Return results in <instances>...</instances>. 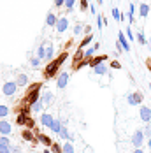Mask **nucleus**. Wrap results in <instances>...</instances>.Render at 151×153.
Here are the masks:
<instances>
[{"mask_svg": "<svg viewBox=\"0 0 151 153\" xmlns=\"http://www.w3.org/2000/svg\"><path fill=\"white\" fill-rule=\"evenodd\" d=\"M150 90H151V83H150Z\"/></svg>", "mask_w": 151, "mask_h": 153, "instance_id": "nucleus-55", "label": "nucleus"}, {"mask_svg": "<svg viewBox=\"0 0 151 153\" xmlns=\"http://www.w3.org/2000/svg\"><path fill=\"white\" fill-rule=\"evenodd\" d=\"M13 153H21V148L19 146H13Z\"/></svg>", "mask_w": 151, "mask_h": 153, "instance_id": "nucleus-48", "label": "nucleus"}, {"mask_svg": "<svg viewBox=\"0 0 151 153\" xmlns=\"http://www.w3.org/2000/svg\"><path fill=\"white\" fill-rule=\"evenodd\" d=\"M150 51H151V37H150Z\"/></svg>", "mask_w": 151, "mask_h": 153, "instance_id": "nucleus-54", "label": "nucleus"}, {"mask_svg": "<svg viewBox=\"0 0 151 153\" xmlns=\"http://www.w3.org/2000/svg\"><path fill=\"white\" fill-rule=\"evenodd\" d=\"M102 25H104V18H100V16H98V18H97V27H98V28H102Z\"/></svg>", "mask_w": 151, "mask_h": 153, "instance_id": "nucleus-44", "label": "nucleus"}, {"mask_svg": "<svg viewBox=\"0 0 151 153\" xmlns=\"http://www.w3.org/2000/svg\"><path fill=\"white\" fill-rule=\"evenodd\" d=\"M27 127H28L30 130H35V122H33L32 118H28V122H27Z\"/></svg>", "mask_w": 151, "mask_h": 153, "instance_id": "nucleus-40", "label": "nucleus"}, {"mask_svg": "<svg viewBox=\"0 0 151 153\" xmlns=\"http://www.w3.org/2000/svg\"><path fill=\"white\" fill-rule=\"evenodd\" d=\"M69 25H70V23H69V19L63 16V18H58V21H56V27H55V28H56L58 33H63V32H67Z\"/></svg>", "mask_w": 151, "mask_h": 153, "instance_id": "nucleus-5", "label": "nucleus"}, {"mask_svg": "<svg viewBox=\"0 0 151 153\" xmlns=\"http://www.w3.org/2000/svg\"><path fill=\"white\" fill-rule=\"evenodd\" d=\"M0 144L11 146V139H9V136H0Z\"/></svg>", "mask_w": 151, "mask_h": 153, "instance_id": "nucleus-37", "label": "nucleus"}, {"mask_svg": "<svg viewBox=\"0 0 151 153\" xmlns=\"http://www.w3.org/2000/svg\"><path fill=\"white\" fill-rule=\"evenodd\" d=\"M91 30H93V28H91L90 25H84V28H83V32H84L86 35H91Z\"/></svg>", "mask_w": 151, "mask_h": 153, "instance_id": "nucleus-42", "label": "nucleus"}, {"mask_svg": "<svg viewBox=\"0 0 151 153\" xmlns=\"http://www.w3.org/2000/svg\"><path fill=\"white\" fill-rule=\"evenodd\" d=\"M144 132L142 130H135L134 132V136H132V144H134V148H141L142 146V143H144Z\"/></svg>", "mask_w": 151, "mask_h": 153, "instance_id": "nucleus-4", "label": "nucleus"}, {"mask_svg": "<svg viewBox=\"0 0 151 153\" xmlns=\"http://www.w3.org/2000/svg\"><path fill=\"white\" fill-rule=\"evenodd\" d=\"M118 41L121 42V46H123V49L125 51H130V44H128V39H127V35L123 33V32H118Z\"/></svg>", "mask_w": 151, "mask_h": 153, "instance_id": "nucleus-13", "label": "nucleus"}, {"mask_svg": "<svg viewBox=\"0 0 151 153\" xmlns=\"http://www.w3.org/2000/svg\"><path fill=\"white\" fill-rule=\"evenodd\" d=\"M58 136H60L63 141H70V137H72V136H70V132L67 130V127H65V125H63V128L60 130V134H58Z\"/></svg>", "mask_w": 151, "mask_h": 153, "instance_id": "nucleus-23", "label": "nucleus"}, {"mask_svg": "<svg viewBox=\"0 0 151 153\" xmlns=\"http://www.w3.org/2000/svg\"><path fill=\"white\" fill-rule=\"evenodd\" d=\"M32 113H41L42 111V107H44V104H42V100H39V102H35V104H32Z\"/></svg>", "mask_w": 151, "mask_h": 153, "instance_id": "nucleus-26", "label": "nucleus"}, {"mask_svg": "<svg viewBox=\"0 0 151 153\" xmlns=\"http://www.w3.org/2000/svg\"><path fill=\"white\" fill-rule=\"evenodd\" d=\"M37 58L39 60H46V44H41L37 48Z\"/></svg>", "mask_w": 151, "mask_h": 153, "instance_id": "nucleus-22", "label": "nucleus"}, {"mask_svg": "<svg viewBox=\"0 0 151 153\" xmlns=\"http://www.w3.org/2000/svg\"><path fill=\"white\" fill-rule=\"evenodd\" d=\"M111 13H113V18H114V21H118V23H120V21H121V13H120V9H118V7H114Z\"/></svg>", "mask_w": 151, "mask_h": 153, "instance_id": "nucleus-30", "label": "nucleus"}, {"mask_svg": "<svg viewBox=\"0 0 151 153\" xmlns=\"http://www.w3.org/2000/svg\"><path fill=\"white\" fill-rule=\"evenodd\" d=\"M0 153H13V144H11V146L0 144Z\"/></svg>", "mask_w": 151, "mask_h": 153, "instance_id": "nucleus-35", "label": "nucleus"}, {"mask_svg": "<svg viewBox=\"0 0 151 153\" xmlns=\"http://www.w3.org/2000/svg\"><path fill=\"white\" fill-rule=\"evenodd\" d=\"M91 41H93V37H91V35H86V37H84V39L81 41V46H79V48L83 49V48H84V46H88V44H90Z\"/></svg>", "mask_w": 151, "mask_h": 153, "instance_id": "nucleus-34", "label": "nucleus"}, {"mask_svg": "<svg viewBox=\"0 0 151 153\" xmlns=\"http://www.w3.org/2000/svg\"><path fill=\"white\" fill-rule=\"evenodd\" d=\"M81 9H83V11L88 9V0H81Z\"/></svg>", "mask_w": 151, "mask_h": 153, "instance_id": "nucleus-45", "label": "nucleus"}, {"mask_svg": "<svg viewBox=\"0 0 151 153\" xmlns=\"http://www.w3.org/2000/svg\"><path fill=\"white\" fill-rule=\"evenodd\" d=\"M93 74H97V76H106V74H107V67L104 65V63H100V65L93 67Z\"/></svg>", "mask_w": 151, "mask_h": 153, "instance_id": "nucleus-16", "label": "nucleus"}, {"mask_svg": "<svg viewBox=\"0 0 151 153\" xmlns=\"http://www.w3.org/2000/svg\"><path fill=\"white\" fill-rule=\"evenodd\" d=\"M56 21H58V16L56 13H47L46 14V27H56Z\"/></svg>", "mask_w": 151, "mask_h": 153, "instance_id": "nucleus-11", "label": "nucleus"}, {"mask_svg": "<svg viewBox=\"0 0 151 153\" xmlns=\"http://www.w3.org/2000/svg\"><path fill=\"white\" fill-rule=\"evenodd\" d=\"M49 128H51L55 134H60V130L63 128V123H61L60 120H56V118H55V122L51 123V127H49Z\"/></svg>", "mask_w": 151, "mask_h": 153, "instance_id": "nucleus-17", "label": "nucleus"}, {"mask_svg": "<svg viewBox=\"0 0 151 153\" xmlns=\"http://www.w3.org/2000/svg\"><path fill=\"white\" fill-rule=\"evenodd\" d=\"M134 153H144V152H142L141 148H135V150H134Z\"/></svg>", "mask_w": 151, "mask_h": 153, "instance_id": "nucleus-51", "label": "nucleus"}, {"mask_svg": "<svg viewBox=\"0 0 151 153\" xmlns=\"http://www.w3.org/2000/svg\"><path fill=\"white\" fill-rule=\"evenodd\" d=\"M53 122H55V118H53L49 113H42V114H41V125H42V127H47V128H49Z\"/></svg>", "mask_w": 151, "mask_h": 153, "instance_id": "nucleus-12", "label": "nucleus"}, {"mask_svg": "<svg viewBox=\"0 0 151 153\" xmlns=\"http://www.w3.org/2000/svg\"><path fill=\"white\" fill-rule=\"evenodd\" d=\"M41 88H42V83L32 85L30 88H28V92H27V95H25V100H27V102H28L30 106L41 100V93H39V90H41Z\"/></svg>", "mask_w": 151, "mask_h": 153, "instance_id": "nucleus-2", "label": "nucleus"}, {"mask_svg": "<svg viewBox=\"0 0 151 153\" xmlns=\"http://www.w3.org/2000/svg\"><path fill=\"white\" fill-rule=\"evenodd\" d=\"M42 153H53V152H51V150H44Z\"/></svg>", "mask_w": 151, "mask_h": 153, "instance_id": "nucleus-53", "label": "nucleus"}, {"mask_svg": "<svg viewBox=\"0 0 151 153\" xmlns=\"http://www.w3.org/2000/svg\"><path fill=\"white\" fill-rule=\"evenodd\" d=\"M127 102H128L130 106H137L135 100H134V97H132V93H128V95H127Z\"/></svg>", "mask_w": 151, "mask_h": 153, "instance_id": "nucleus-39", "label": "nucleus"}, {"mask_svg": "<svg viewBox=\"0 0 151 153\" xmlns=\"http://www.w3.org/2000/svg\"><path fill=\"white\" fill-rule=\"evenodd\" d=\"M13 127L7 120H0V136H11Z\"/></svg>", "mask_w": 151, "mask_h": 153, "instance_id": "nucleus-7", "label": "nucleus"}, {"mask_svg": "<svg viewBox=\"0 0 151 153\" xmlns=\"http://www.w3.org/2000/svg\"><path fill=\"white\" fill-rule=\"evenodd\" d=\"M37 141H41L42 144H46L47 148H51V144H53V141L49 136H46V134H41V132H37Z\"/></svg>", "mask_w": 151, "mask_h": 153, "instance_id": "nucleus-14", "label": "nucleus"}, {"mask_svg": "<svg viewBox=\"0 0 151 153\" xmlns=\"http://www.w3.org/2000/svg\"><path fill=\"white\" fill-rule=\"evenodd\" d=\"M90 11H91V13H93V14H95V13H97V7H95V5H93V4H91V5H90Z\"/></svg>", "mask_w": 151, "mask_h": 153, "instance_id": "nucleus-49", "label": "nucleus"}, {"mask_svg": "<svg viewBox=\"0 0 151 153\" xmlns=\"http://www.w3.org/2000/svg\"><path fill=\"white\" fill-rule=\"evenodd\" d=\"M134 13H135V5L130 4V5H128V21H130V23L134 21Z\"/></svg>", "mask_w": 151, "mask_h": 153, "instance_id": "nucleus-29", "label": "nucleus"}, {"mask_svg": "<svg viewBox=\"0 0 151 153\" xmlns=\"http://www.w3.org/2000/svg\"><path fill=\"white\" fill-rule=\"evenodd\" d=\"M148 148H150V152H151V137L148 139Z\"/></svg>", "mask_w": 151, "mask_h": 153, "instance_id": "nucleus-52", "label": "nucleus"}, {"mask_svg": "<svg viewBox=\"0 0 151 153\" xmlns=\"http://www.w3.org/2000/svg\"><path fill=\"white\" fill-rule=\"evenodd\" d=\"M41 100H42V104H44V106H51V104H53V100H55V95H53L51 90H47V92H44L42 95H41Z\"/></svg>", "mask_w": 151, "mask_h": 153, "instance_id": "nucleus-9", "label": "nucleus"}, {"mask_svg": "<svg viewBox=\"0 0 151 153\" xmlns=\"http://www.w3.org/2000/svg\"><path fill=\"white\" fill-rule=\"evenodd\" d=\"M63 153H76V150H74V146H72L70 141H65V143H63Z\"/></svg>", "mask_w": 151, "mask_h": 153, "instance_id": "nucleus-24", "label": "nucleus"}, {"mask_svg": "<svg viewBox=\"0 0 151 153\" xmlns=\"http://www.w3.org/2000/svg\"><path fill=\"white\" fill-rule=\"evenodd\" d=\"M132 97H134V100H135V104H137V106H139V104L142 102V99H144L141 92H134V93H132Z\"/></svg>", "mask_w": 151, "mask_h": 153, "instance_id": "nucleus-31", "label": "nucleus"}, {"mask_svg": "<svg viewBox=\"0 0 151 153\" xmlns=\"http://www.w3.org/2000/svg\"><path fill=\"white\" fill-rule=\"evenodd\" d=\"M83 28H84V25H79V23H76V27H74V35H79V33L83 32Z\"/></svg>", "mask_w": 151, "mask_h": 153, "instance_id": "nucleus-38", "label": "nucleus"}, {"mask_svg": "<svg viewBox=\"0 0 151 153\" xmlns=\"http://www.w3.org/2000/svg\"><path fill=\"white\" fill-rule=\"evenodd\" d=\"M137 42H139V44H142V46H144V44H148V41H146V37H144V33H142V32H139V33H137Z\"/></svg>", "mask_w": 151, "mask_h": 153, "instance_id": "nucleus-33", "label": "nucleus"}, {"mask_svg": "<svg viewBox=\"0 0 151 153\" xmlns=\"http://www.w3.org/2000/svg\"><path fill=\"white\" fill-rule=\"evenodd\" d=\"M51 152H53V153H63V144L53 143V144H51Z\"/></svg>", "mask_w": 151, "mask_h": 153, "instance_id": "nucleus-28", "label": "nucleus"}, {"mask_svg": "<svg viewBox=\"0 0 151 153\" xmlns=\"http://www.w3.org/2000/svg\"><path fill=\"white\" fill-rule=\"evenodd\" d=\"M76 2H77V0H65V11H67V13H72V11H74Z\"/></svg>", "mask_w": 151, "mask_h": 153, "instance_id": "nucleus-27", "label": "nucleus"}, {"mask_svg": "<svg viewBox=\"0 0 151 153\" xmlns=\"http://www.w3.org/2000/svg\"><path fill=\"white\" fill-rule=\"evenodd\" d=\"M23 139L25 141H37V136L33 134V130L27 128V130H23Z\"/></svg>", "mask_w": 151, "mask_h": 153, "instance_id": "nucleus-20", "label": "nucleus"}, {"mask_svg": "<svg viewBox=\"0 0 151 153\" xmlns=\"http://www.w3.org/2000/svg\"><path fill=\"white\" fill-rule=\"evenodd\" d=\"M27 122H28V114H25V113H19V114H18V118H16V123L23 127V125H27Z\"/></svg>", "mask_w": 151, "mask_h": 153, "instance_id": "nucleus-21", "label": "nucleus"}, {"mask_svg": "<svg viewBox=\"0 0 151 153\" xmlns=\"http://www.w3.org/2000/svg\"><path fill=\"white\" fill-rule=\"evenodd\" d=\"M46 60H55V46L53 44H46Z\"/></svg>", "mask_w": 151, "mask_h": 153, "instance_id": "nucleus-15", "label": "nucleus"}, {"mask_svg": "<svg viewBox=\"0 0 151 153\" xmlns=\"http://www.w3.org/2000/svg\"><path fill=\"white\" fill-rule=\"evenodd\" d=\"M116 49H118V53H121V51H125V49H123V46H121V42H120V41L116 42Z\"/></svg>", "mask_w": 151, "mask_h": 153, "instance_id": "nucleus-47", "label": "nucleus"}, {"mask_svg": "<svg viewBox=\"0 0 151 153\" xmlns=\"http://www.w3.org/2000/svg\"><path fill=\"white\" fill-rule=\"evenodd\" d=\"M16 83H18V86H27L28 85V76L27 74H18Z\"/></svg>", "mask_w": 151, "mask_h": 153, "instance_id": "nucleus-19", "label": "nucleus"}, {"mask_svg": "<svg viewBox=\"0 0 151 153\" xmlns=\"http://www.w3.org/2000/svg\"><path fill=\"white\" fill-rule=\"evenodd\" d=\"M127 37H128V41H135V39H134V33H132V30H130V27L127 28Z\"/></svg>", "mask_w": 151, "mask_h": 153, "instance_id": "nucleus-41", "label": "nucleus"}, {"mask_svg": "<svg viewBox=\"0 0 151 153\" xmlns=\"http://www.w3.org/2000/svg\"><path fill=\"white\" fill-rule=\"evenodd\" d=\"M139 116H141V120L144 123H150L151 122V109L146 106H142L141 109H139Z\"/></svg>", "mask_w": 151, "mask_h": 153, "instance_id": "nucleus-8", "label": "nucleus"}, {"mask_svg": "<svg viewBox=\"0 0 151 153\" xmlns=\"http://www.w3.org/2000/svg\"><path fill=\"white\" fill-rule=\"evenodd\" d=\"M139 14H141V18H148V14H150V4H141L139 5Z\"/></svg>", "mask_w": 151, "mask_h": 153, "instance_id": "nucleus-18", "label": "nucleus"}, {"mask_svg": "<svg viewBox=\"0 0 151 153\" xmlns=\"http://www.w3.org/2000/svg\"><path fill=\"white\" fill-rule=\"evenodd\" d=\"M67 56H69V53H67V51H63V53H61L58 58H55L53 62H49V63L46 65V72H44V76H46V77H53V76H56V74H58V69L61 67V63L67 60Z\"/></svg>", "mask_w": 151, "mask_h": 153, "instance_id": "nucleus-1", "label": "nucleus"}, {"mask_svg": "<svg viewBox=\"0 0 151 153\" xmlns=\"http://www.w3.org/2000/svg\"><path fill=\"white\" fill-rule=\"evenodd\" d=\"M65 5V0H55V7H63Z\"/></svg>", "mask_w": 151, "mask_h": 153, "instance_id": "nucleus-43", "label": "nucleus"}, {"mask_svg": "<svg viewBox=\"0 0 151 153\" xmlns=\"http://www.w3.org/2000/svg\"><path fill=\"white\" fill-rule=\"evenodd\" d=\"M106 60H109V55H98V56H93L90 60V67H97V65H100V63H104Z\"/></svg>", "mask_w": 151, "mask_h": 153, "instance_id": "nucleus-10", "label": "nucleus"}, {"mask_svg": "<svg viewBox=\"0 0 151 153\" xmlns=\"http://www.w3.org/2000/svg\"><path fill=\"white\" fill-rule=\"evenodd\" d=\"M9 113H11V111H9V107L4 106V104H0V118H2V120H5V118L9 116Z\"/></svg>", "mask_w": 151, "mask_h": 153, "instance_id": "nucleus-25", "label": "nucleus"}, {"mask_svg": "<svg viewBox=\"0 0 151 153\" xmlns=\"http://www.w3.org/2000/svg\"><path fill=\"white\" fill-rule=\"evenodd\" d=\"M111 67H113V69H120L121 65H120V62H116V60H114V62H111Z\"/></svg>", "mask_w": 151, "mask_h": 153, "instance_id": "nucleus-46", "label": "nucleus"}, {"mask_svg": "<svg viewBox=\"0 0 151 153\" xmlns=\"http://www.w3.org/2000/svg\"><path fill=\"white\" fill-rule=\"evenodd\" d=\"M142 132H144V137H146V139H150V137H151V125H150V123H146V125H144Z\"/></svg>", "mask_w": 151, "mask_h": 153, "instance_id": "nucleus-32", "label": "nucleus"}, {"mask_svg": "<svg viewBox=\"0 0 151 153\" xmlns=\"http://www.w3.org/2000/svg\"><path fill=\"white\" fill-rule=\"evenodd\" d=\"M146 65H148V69H150V72H151V58H148V60H146Z\"/></svg>", "mask_w": 151, "mask_h": 153, "instance_id": "nucleus-50", "label": "nucleus"}, {"mask_svg": "<svg viewBox=\"0 0 151 153\" xmlns=\"http://www.w3.org/2000/svg\"><path fill=\"white\" fill-rule=\"evenodd\" d=\"M16 92H18V83H16V81H5V83H4L2 93H4L5 97H13Z\"/></svg>", "mask_w": 151, "mask_h": 153, "instance_id": "nucleus-3", "label": "nucleus"}, {"mask_svg": "<svg viewBox=\"0 0 151 153\" xmlns=\"http://www.w3.org/2000/svg\"><path fill=\"white\" fill-rule=\"evenodd\" d=\"M30 65L33 67V69H37V67L41 65V60H39L37 56H32V58H30Z\"/></svg>", "mask_w": 151, "mask_h": 153, "instance_id": "nucleus-36", "label": "nucleus"}, {"mask_svg": "<svg viewBox=\"0 0 151 153\" xmlns=\"http://www.w3.org/2000/svg\"><path fill=\"white\" fill-rule=\"evenodd\" d=\"M67 85H69V72H65V71H63V72H60V74H58V81H56V86H58L60 90H63V88H65Z\"/></svg>", "mask_w": 151, "mask_h": 153, "instance_id": "nucleus-6", "label": "nucleus"}]
</instances>
